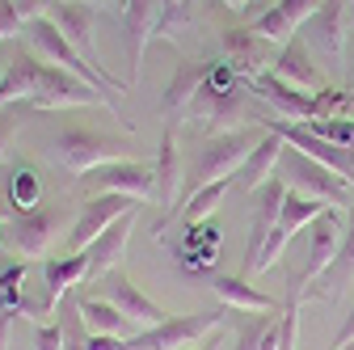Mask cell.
Here are the masks:
<instances>
[{
	"label": "cell",
	"instance_id": "7c38bea8",
	"mask_svg": "<svg viewBox=\"0 0 354 350\" xmlns=\"http://www.w3.org/2000/svg\"><path fill=\"white\" fill-rule=\"evenodd\" d=\"M140 203L136 199H127V194H93L80 215H76V224H72V237H68V253H84L88 245H93L114 220H122L127 211H136Z\"/></svg>",
	"mask_w": 354,
	"mask_h": 350
},
{
	"label": "cell",
	"instance_id": "484cf974",
	"mask_svg": "<svg viewBox=\"0 0 354 350\" xmlns=\"http://www.w3.org/2000/svg\"><path fill=\"white\" fill-rule=\"evenodd\" d=\"M211 68H215L211 59H203V64H194V59H177V72H173V80H169V89H165V110L177 114V118H182L186 110H194L198 98H203V89H207Z\"/></svg>",
	"mask_w": 354,
	"mask_h": 350
},
{
	"label": "cell",
	"instance_id": "f1b7e54d",
	"mask_svg": "<svg viewBox=\"0 0 354 350\" xmlns=\"http://www.w3.org/2000/svg\"><path fill=\"white\" fill-rule=\"evenodd\" d=\"M34 72H38V55L30 59V51H17L5 80H0V110H9L13 102H30L34 93Z\"/></svg>",
	"mask_w": 354,
	"mask_h": 350
},
{
	"label": "cell",
	"instance_id": "4316f807",
	"mask_svg": "<svg viewBox=\"0 0 354 350\" xmlns=\"http://www.w3.org/2000/svg\"><path fill=\"white\" fill-rule=\"evenodd\" d=\"M211 287H215L219 304L232 313H283V304L270 300L266 291H257L253 283H245V275H215Z\"/></svg>",
	"mask_w": 354,
	"mask_h": 350
},
{
	"label": "cell",
	"instance_id": "74e56055",
	"mask_svg": "<svg viewBox=\"0 0 354 350\" xmlns=\"http://www.w3.org/2000/svg\"><path fill=\"white\" fill-rule=\"evenodd\" d=\"M84 350H122V338H106V333H88Z\"/></svg>",
	"mask_w": 354,
	"mask_h": 350
},
{
	"label": "cell",
	"instance_id": "277c9868",
	"mask_svg": "<svg viewBox=\"0 0 354 350\" xmlns=\"http://www.w3.org/2000/svg\"><path fill=\"white\" fill-rule=\"evenodd\" d=\"M84 106H102L106 114H114L110 98L102 89H93L88 80L38 59V72H34V93H30V110H84Z\"/></svg>",
	"mask_w": 354,
	"mask_h": 350
},
{
	"label": "cell",
	"instance_id": "cb8c5ba5",
	"mask_svg": "<svg viewBox=\"0 0 354 350\" xmlns=\"http://www.w3.org/2000/svg\"><path fill=\"white\" fill-rule=\"evenodd\" d=\"M136 215H140V207L136 211H127L122 220H114L93 245H88V279H106L110 270H118V261H122V253H127V241H131V232H136Z\"/></svg>",
	"mask_w": 354,
	"mask_h": 350
},
{
	"label": "cell",
	"instance_id": "1f68e13d",
	"mask_svg": "<svg viewBox=\"0 0 354 350\" xmlns=\"http://www.w3.org/2000/svg\"><path fill=\"white\" fill-rule=\"evenodd\" d=\"M38 194H42L38 173H34L30 165L13 169V182H9V203H13L17 211H30V207H38Z\"/></svg>",
	"mask_w": 354,
	"mask_h": 350
},
{
	"label": "cell",
	"instance_id": "8d00e7d4",
	"mask_svg": "<svg viewBox=\"0 0 354 350\" xmlns=\"http://www.w3.org/2000/svg\"><path fill=\"white\" fill-rule=\"evenodd\" d=\"M346 342H354V308L346 313V321H342V329L333 333V342H329V350H342Z\"/></svg>",
	"mask_w": 354,
	"mask_h": 350
},
{
	"label": "cell",
	"instance_id": "8fae6325",
	"mask_svg": "<svg viewBox=\"0 0 354 350\" xmlns=\"http://www.w3.org/2000/svg\"><path fill=\"white\" fill-rule=\"evenodd\" d=\"M329 203H321V199H313V194H299V190H291L287 194V203H283V215H279V224H274V232H270V241H266V249H261V257L253 261V270L249 275H261V270H270L274 261H279V253L287 249V241L304 228V224H313L317 215L325 211Z\"/></svg>",
	"mask_w": 354,
	"mask_h": 350
},
{
	"label": "cell",
	"instance_id": "6da1fadb",
	"mask_svg": "<svg viewBox=\"0 0 354 350\" xmlns=\"http://www.w3.org/2000/svg\"><path fill=\"white\" fill-rule=\"evenodd\" d=\"M26 42L34 47V55L38 59H47V64H55V68H64V72H72V76H80V80H88L93 89H102L106 98H110V106L118 102V98H127L131 93V80H114L106 68H93L88 64L72 42L64 38V30L42 13V17H34V21H26ZM118 114V110H114Z\"/></svg>",
	"mask_w": 354,
	"mask_h": 350
},
{
	"label": "cell",
	"instance_id": "b9f144b4",
	"mask_svg": "<svg viewBox=\"0 0 354 350\" xmlns=\"http://www.w3.org/2000/svg\"><path fill=\"white\" fill-rule=\"evenodd\" d=\"M80 5H93V9L97 5H118V9H127V0H80Z\"/></svg>",
	"mask_w": 354,
	"mask_h": 350
},
{
	"label": "cell",
	"instance_id": "f35d334b",
	"mask_svg": "<svg viewBox=\"0 0 354 350\" xmlns=\"http://www.w3.org/2000/svg\"><path fill=\"white\" fill-rule=\"evenodd\" d=\"M13 127H17V114H13V110H0V156H5V148H9Z\"/></svg>",
	"mask_w": 354,
	"mask_h": 350
},
{
	"label": "cell",
	"instance_id": "d590c367",
	"mask_svg": "<svg viewBox=\"0 0 354 350\" xmlns=\"http://www.w3.org/2000/svg\"><path fill=\"white\" fill-rule=\"evenodd\" d=\"M34 350H64V321L38 325L34 329Z\"/></svg>",
	"mask_w": 354,
	"mask_h": 350
},
{
	"label": "cell",
	"instance_id": "30bf717a",
	"mask_svg": "<svg viewBox=\"0 0 354 350\" xmlns=\"http://www.w3.org/2000/svg\"><path fill=\"white\" fill-rule=\"evenodd\" d=\"M84 182L93 186L97 194H127V199H136V203L156 199V169L144 165V160H136V156L84 173Z\"/></svg>",
	"mask_w": 354,
	"mask_h": 350
},
{
	"label": "cell",
	"instance_id": "7402d4cb",
	"mask_svg": "<svg viewBox=\"0 0 354 350\" xmlns=\"http://www.w3.org/2000/svg\"><path fill=\"white\" fill-rule=\"evenodd\" d=\"M283 148H287V144L274 136L270 127H266V136L253 144V152L245 156V165L232 173V186H236L241 194H257L266 182L274 178V169H279V156H283Z\"/></svg>",
	"mask_w": 354,
	"mask_h": 350
},
{
	"label": "cell",
	"instance_id": "ab89813d",
	"mask_svg": "<svg viewBox=\"0 0 354 350\" xmlns=\"http://www.w3.org/2000/svg\"><path fill=\"white\" fill-rule=\"evenodd\" d=\"M13 317H17V313H0V350H9V333H13Z\"/></svg>",
	"mask_w": 354,
	"mask_h": 350
},
{
	"label": "cell",
	"instance_id": "5b68a950",
	"mask_svg": "<svg viewBox=\"0 0 354 350\" xmlns=\"http://www.w3.org/2000/svg\"><path fill=\"white\" fill-rule=\"evenodd\" d=\"M232 313L228 308H211V313H186V317H169L152 329H140L122 342V350H190L215 329H224Z\"/></svg>",
	"mask_w": 354,
	"mask_h": 350
},
{
	"label": "cell",
	"instance_id": "f546056e",
	"mask_svg": "<svg viewBox=\"0 0 354 350\" xmlns=\"http://www.w3.org/2000/svg\"><path fill=\"white\" fill-rule=\"evenodd\" d=\"M228 190H232V178H219V182L203 186L198 194H190V199L182 203V211H177V215H182L186 224H207L211 215H215V207L224 203V194H228Z\"/></svg>",
	"mask_w": 354,
	"mask_h": 350
},
{
	"label": "cell",
	"instance_id": "52a82bcc",
	"mask_svg": "<svg viewBox=\"0 0 354 350\" xmlns=\"http://www.w3.org/2000/svg\"><path fill=\"white\" fill-rule=\"evenodd\" d=\"M342 232H346L342 207H325L317 220L308 224V257H304V270H295L287 279V291L291 295H304L308 283H317L321 275H329V266L337 261V249H342Z\"/></svg>",
	"mask_w": 354,
	"mask_h": 350
},
{
	"label": "cell",
	"instance_id": "ac0fdd59",
	"mask_svg": "<svg viewBox=\"0 0 354 350\" xmlns=\"http://www.w3.org/2000/svg\"><path fill=\"white\" fill-rule=\"evenodd\" d=\"M321 9V0H274L270 9H261L253 21H249V30L253 34H261L266 42H291L295 34H299V26H308V17H313Z\"/></svg>",
	"mask_w": 354,
	"mask_h": 350
},
{
	"label": "cell",
	"instance_id": "7a4b0ae2",
	"mask_svg": "<svg viewBox=\"0 0 354 350\" xmlns=\"http://www.w3.org/2000/svg\"><path fill=\"white\" fill-rule=\"evenodd\" d=\"M266 136V131L253 127H236V131H215L198 144V152L186 160V178H182V199L198 194L203 186L219 182V178H232V173L245 165V156L253 152V144Z\"/></svg>",
	"mask_w": 354,
	"mask_h": 350
},
{
	"label": "cell",
	"instance_id": "7bdbcfd3",
	"mask_svg": "<svg viewBox=\"0 0 354 350\" xmlns=\"http://www.w3.org/2000/svg\"><path fill=\"white\" fill-rule=\"evenodd\" d=\"M9 64H13V59H9L5 51H0V80H5V72H9Z\"/></svg>",
	"mask_w": 354,
	"mask_h": 350
},
{
	"label": "cell",
	"instance_id": "60d3db41",
	"mask_svg": "<svg viewBox=\"0 0 354 350\" xmlns=\"http://www.w3.org/2000/svg\"><path fill=\"white\" fill-rule=\"evenodd\" d=\"M190 350H224V329H215L211 338H203L198 346H190Z\"/></svg>",
	"mask_w": 354,
	"mask_h": 350
},
{
	"label": "cell",
	"instance_id": "ba28073f",
	"mask_svg": "<svg viewBox=\"0 0 354 350\" xmlns=\"http://www.w3.org/2000/svg\"><path fill=\"white\" fill-rule=\"evenodd\" d=\"M266 127H270L283 144H291V148H299L304 156H313V160L329 165V169L337 173V178H346V182L354 186V148H342V144H333V140L317 136V131L308 127V122L279 118V114H266Z\"/></svg>",
	"mask_w": 354,
	"mask_h": 350
},
{
	"label": "cell",
	"instance_id": "836d02e7",
	"mask_svg": "<svg viewBox=\"0 0 354 350\" xmlns=\"http://www.w3.org/2000/svg\"><path fill=\"white\" fill-rule=\"evenodd\" d=\"M308 127H313L317 136L342 144V148H354V118H313Z\"/></svg>",
	"mask_w": 354,
	"mask_h": 350
},
{
	"label": "cell",
	"instance_id": "7dc6e473",
	"mask_svg": "<svg viewBox=\"0 0 354 350\" xmlns=\"http://www.w3.org/2000/svg\"><path fill=\"white\" fill-rule=\"evenodd\" d=\"M346 5H350V9H354V0H346Z\"/></svg>",
	"mask_w": 354,
	"mask_h": 350
},
{
	"label": "cell",
	"instance_id": "5bb4252c",
	"mask_svg": "<svg viewBox=\"0 0 354 350\" xmlns=\"http://www.w3.org/2000/svg\"><path fill=\"white\" fill-rule=\"evenodd\" d=\"M59 232V211L55 207H30V211H17L13 220L5 224V241L21 253V257H42L51 249Z\"/></svg>",
	"mask_w": 354,
	"mask_h": 350
},
{
	"label": "cell",
	"instance_id": "2e32d148",
	"mask_svg": "<svg viewBox=\"0 0 354 350\" xmlns=\"http://www.w3.org/2000/svg\"><path fill=\"white\" fill-rule=\"evenodd\" d=\"M287 194H291V186H287V178H274L266 182L261 190H257V207H253V224H249V249H245V275L253 270V261L261 257V249H266V241H270V232H274V224H279V215H283V203H287Z\"/></svg>",
	"mask_w": 354,
	"mask_h": 350
},
{
	"label": "cell",
	"instance_id": "4dcf8cb0",
	"mask_svg": "<svg viewBox=\"0 0 354 350\" xmlns=\"http://www.w3.org/2000/svg\"><path fill=\"white\" fill-rule=\"evenodd\" d=\"M337 283L329 287V300H337L346 291V283H354V203L346 207V232H342V249H337ZM329 266V270H333Z\"/></svg>",
	"mask_w": 354,
	"mask_h": 350
},
{
	"label": "cell",
	"instance_id": "d4e9b609",
	"mask_svg": "<svg viewBox=\"0 0 354 350\" xmlns=\"http://www.w3.org/2000/svg\"><path fill=\"white\" fill-rule=\"evenodd\" d=\"M42 279H47V300H42V313H59L64 295L76 291V283L88 279V249L84 253H64V257H51L47 266H42Z\"/></svg>",
	"mask_w": 354,
	"mask_h": 350
},
{
	"label": "cell",
	"instance_id": "603a6c76",
	"mask_svg": "<svg viewBox=\"0 0 354 350\" xmlns=\"http://www.w3.org/2000/svg\"><path fill=\"white\" fill-rule=\"evenodd\" d=\"M270 68H274V72H279L283 80H291V84H299V89H308V93H325V89H329L325 72L317 68L313 51H308V42H304L299 34H295L291 42H283Z\"/></svg>",
	"mask_w": 354,
	"mask_h": 350
},
{
	"label": "cell",
	"instance_id": "e575fe53",
	"mask_svg": "<svg viewBox=\"0 0 354 350\" xmlns=\"http://www.w3.org/2000/svg\"><path fill=\"white\" fill-rule=\"evenodd\" d=\"M17 34H26L21 13L9 5V0H0V42H9V38H17Z\"/></svg>",
	"mask_w": 354,
	"mask_h": 350
},
{
	"label": "cell",
	"instance_id": "9a60e30c",
	"mask_svg": "<svg viewBox=\"0 0 354 350\" xmlns=\"http://www.w3.org/2000/svg\"><path fill=\"white\" fill-rule=\"evenodd\" d=\"M182 178H186V165H182V152H177V122H169L160 136V152H156V203L165 211V220L156 224V237H165V224L177 215Z\"/></svg>",
	"mask_w": 354,
	"mask_h": 350
},
{
	"label": "cell",
	"instance_id": "bcb514c9",
	"mask_svg": "<svg viewBox=\"0 0 354 350\" xmlns=\"http://www.w3.org/2000/svg\"><path fill=\"white\" fill-rule=\"evenodd\" d=\"M0 215H5V199H0Z\"/></svg>",
	"mask_w": 354,
	"mask_h": 350
},
{
	"label": "cell",
	"instance_id": "e0dca14e",
	"mask_svg": "<svg viewBox=\"0 0 354 350\" xmlns=\"http://www.w3.org/2000/svg\"><path fill=\"white\" fill-rule=\"evenodd\" d=\"M102 287H106V300L114 304V308L136 325V333L140 329H152V325H160V321H169V313L160 308V304H152L136 283H131V275H122V270H110L106 279H102Z\"/></svg>",
	"mask_w": 354,
	"mask_h": 350
},
{
	"label": "cell",
	"instance_id": "83f0119b",
	"mask_svg": "<svg viewBox=\"0 0 354 350\" xmlns=\"http://www.w3.org/2000/svg\"><path fill=\"white\" fill-rule=\"evenodd\" d=\"M76 308H80V321L88 333H106V338H131L136 329H131V321L114 308V304L106 295H76Z\"/></svg>",
	"mask_w": 354,
	"mask_h": 350
},
{
	"label": "cell",
	"instance_id": "9c48e42d",
	"mask_svg": "<svg viewBox=\"0 0 354 350\" xmlns=\"http://www.w3.org/2000/svg\"><path fill=\"white\" fill-rule=\"evenodd\" d=\"M245 84H249V93L266 98L279 114H287V118H295V122H313V118H325V114H329V98H325V93H308V89H299V84L283 80L274 68L257 72V76L245 80Z\"/></svg>",
	"mask_w": 354,
	"mask_h": 350
},
{
	"label": "cell",
	"instance_id": "ee69618b",
	"mask_svg": "<svg viewBox=\"0 0 354 350\" xmlns=\"http://www.w3.org/2000/svg\"><path fill=\"white\" fill-rule=\"evenodd\" d=\"M228 5H232V9L241 13V9H249V5H253V0H228Z\"/></svg>",
	"mask_w": 354,
	"mask_h": 350
},
{
	"label": "cell",
	"instance_id": "d6986e66",
	"mask_svg": "<svg viewBox=\"0 0 354 350\" xmlns=\"http://www.w3.org/2000/svg\"><path fill=\"white\" fill-rule=\"evenodd\" d=\"M346 21H350V5H346V0H321V9L308 17V26H304L308 51H321L329 59H342Z\"/></svg>",
	"mask_w": 354,
	"mask_h": 350
},
{
	"label": "cell",
	"instance_id": "4fadbf2b",
	"mask_svg": "<svg viewBox=\"0 0 354 350\" xmlns=\"http://www.w3.org/2000/svg\"><path fill=\"white\" fill-rule=\"evenodd\" d=\"M127 21H122V34H127V59H131V89L144 72V51L148 42L160 34V17H165V0H127Z\"/></svg>",
	"mask_w": 354,
	"mask_h": 350
},
{
	"label": "cell",
	"instance_id": "8992f818",
	"mask_svg": "<svg viewBox=\"0 0 354 350\" xmlns=\"http://www.w3.org/2000/svg\"><path fill=\"white\" fill-rule=\"evenodd\" d=\"M279 178H287V186H295L299 194H313V199H321V203H329V207H350L354 203V186L346 182V178H337V173L329 169V165H321V160H313V156H304L299 148H283V156H279Z\"/></svg>",
	"mask_w": 354,
	"mask_h": 350
},
{
	"label": "cell",
	"instance_id": "ffe728a7",
	"mask_svg": "<svg viewBox=\"0 0 354 350\" xmlns=\"http://www.w3.org/2000/svg\"><path fill=\"white\" fill-rule=\"evenodd\" d=\"M47 17L64 30V38L72 42V47L93 64V68H102L97 64V47H93V21H97V9L93 5H80V0H51L47 5Z\"/></svg>",
	"mask_w": 354,
	"mask_h": 350
},
{
	"label": "cell",
	"instance_id": "3957f363",
	"mask_svg": "<svg viewBox=\"0 0 354 350\" xmlns=\"http://www.w3.org/2000/svg\"><path fill=\"white\" fill-rule=\"evenodd\" d=\"M51 156L59 169L76 173H93L102 165H114V160H131V140H118V136H102V131H88V127H68L51 140Z\"/></svg>",
	"mask_w": 354,
	"mask_h": 350
},
{
	"label": "cell",
	"instance_id": "f6af8a7d",
	"mask_svg": "<svg viewBox=\"0 0 354 350\" xmlns=\"http://www.w3.org/2000/svg\"><path fill=\"white\" fill-rule=\"evenodd\" d=\"M342 350H354V342H346V346H342Z\"/></svg>",
	"mask_w": 354,
	"mask_h": 350
},
{
	"label": "cell",
	"instance_id": "d6a6232c",
	"mask_svg": "<svg viewBox=\"0 0 354 350\" xmlns=\"http://www.w3.org/2000/svg\"><path fill=\"white\" fill-rule=\"evenodd\" d=\"M21 275L26 266L21 261H0V313H17L21 308Z\"/></svg>",
	"mask_w": 354,
	"mask_h": 350
},
{
	"label": "cell",
	"instance_id": "44dd1931",
	"mask_svg": "<svg viewBox=\"0 0 354 350\" xmlns=\"http://www.w3.org/2000/svg\"><path fill=\"white\" fill-rule=\"evenodd\" d=\"M219 38H224V55H228V64L241 80H253L257 72L270 68V42L261 34H253L249 26H228Z\"/></svg>",
	"mask_w": 354,
	"mask_h": 350
}]
</instances>
